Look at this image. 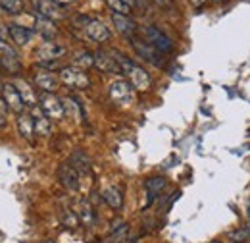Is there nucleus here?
<instances>
[{
    "label": "nucleus",
    "mask_w": 250,
    "mask_h": 243,
    "mask_svg": "<svg viewBox=\"0 0 250 243\" xmlns=\"http://www.w3.org/2000/svg\"><path fill=\"white\" fill-rule=\"evenodd\" d=\"M18 131L23 139H27L29 143H33V135H35V122L29 112H21L18 114Z\"/></svg>",
    "instance_id": "18"
},
{
    "label": "nucleus",
    "mask_w": 250,
    "mask_h": 243,
    "mask_svg": "<svg viewBox=\"0 0 250 243\" xmlns=\"http://www.w3.org/2000/svg\"><path fill=\"white\" fill-rule=\"evenodd\" d=\"M35 31H37L39 35H42L46 41H50V39H54V37L58 35V29H56L54 22L48 20V18H42V16H39V14H35Z\"/></svg>",
    "instance_id": "17"
},
{
    "label": "nucleus",
    "mask_w": 250,
    "mask_h": 243,
    "mask_svg": "<svg viewBox=\"0 0 250 243\" xmlns=\"http://www.w3.org/2000/svg\"><path fill=\"white\" fill-rule=\"evenodd\" d=\"M0 8L8 14H21L23 12V0H0Z\"/></svg>",
    "instance_id": "26"
},
{
    "label": "nucleus",
    "mask_w": 250,
    "mask_h": 243,
    "mask_svg": "<svg viewBox=\"0 0 250 243\" xmlns=\"http://www.w3.org/2000/svg\"><path fill=\"white\" fill-rule=\"evenodd\" d=\"M65 54V47L58 45V43H42L39 49H37V58L39 62H50V60H58L60 56Z\"/></svg>",
    "instance_id": "11"
},
{
    "label": "nucleus",
    "mask_w": 250,
    "mask_h": 243,
    "mask_svg": "<svg viewBox=\"0 0 250 243\" xmlns=\"http://www.w3.org/2000/svg\"><path fill=\"white\" fill-rule=\"evenodd\" d=\"M247 213H249V218H250V201H249V205H247Z\"/></svg>",
    "instance_id": "35"
},
{
    "label": "nucleus",
    "mask_w": 250,
    "mask_h": 243,
    "mask_svg": "<svg viewBox=\"0 0 250 243\" xmlns=\"http://www.w3.org/2000/svg\"><path fill=\"white\" fill-rule=\"evenodd\" d=\"M94 66L104 72V73H122L120 70V64L116 60L114 52H106V50H98L94 54Z\"/></svg>",
    "instance_id": "10"
},
{
    "label": "nucleus",
    "mask_w": 250,
    "mask_h": 243,
    "mask_svg": "<svg viewBox=\"0 0 250 243\" xmlns=\"http://www.w3.org/2000/svg\"><path fill=\"white\" fill-rule=\"evenodd\" d=\"M250 240V226H245V228H239L231 234V242L233 243H245Z\"/></svg>",
    "instance_id": "28"
},
{
    "label": "nucleus",
    "mask_w": 250,
    "mask_h": 243,
    "mask_svg": "<svg viewBox=\"0 0 250 243\" xmlns=\"http://www.w3.org/2000/svg\"><path fill=\"white\" fill-rule=\"evenodd\" d=\"M31 116H33V122H35V133H37V135H41V137H48V135H50V131H52L50 118L41 110V106L31 108Z\"/></svg>",
    "instance_id": "13"
},
{
    "label": "nucleus",
    "mask_w": 250,
    "mask_h": 243,
    "mask_svg": "<svg viewBox=\"0 0 250 243\" xmlns=\"http://www.w3.org/2000/svg\"><path fill=\"white\" fill-rule=\"evenodd\" d=\"M2 98H4V102L8 104V108H10L12 112H16V114L25 112V108H27L25 102H23V98H21V95L16 89L14 83H4V85H2Z\"/></svg>",
    "instance_id": "9"
},
{
    "label": "nucleus",
    "mask_w": 250,
    "mask_h": 243,
    "mask_svg": "<svg viewBox=\"0 0 250 243\" xmlns=\"http://www.w3.org/2000/svg\"><path fill=\"white\" fill-rule=\"evenodd\" d=\"M14 85H16V89L20 91V95H21L25 106H27V108H35V106H37V95H35L31 85H29L25 79H16Z\"/></svg>",
    "instance_id": "19"
},
{
    "label": "nucleus",
    "mask_w": 250,
    "mask_h": 243,
    "mask_svg": "<svg viewBox=\"0 0 250 243\" xmlns=\"http://www.w3.org/2000/svg\"><path fill=\"white\" fill-rule=\"evenodd\" d=\"M106 4H108V8L112 10V12H118V14H125V16H129V6L124 4L122 0H104Z\"/></svg>",
    "instance_id": "29"
},
{
    "label": "nucleus",
    "mask_w": 250,
    "mask_h": 243,
    "mask_svg": "<svg viewBox=\"0 0 250 243\" xmlns=\"http://www.w3.org/2000/svg\"><path fill=\"white\" fill-rule=\"evenodd\" d=\"M8 104L4 102V98H0V127L6 125V114H8Z\"/></svg>",
    "instance_id": "30"
},
{
    "label": "nucleus",
    "mask_w": 250,
    "mask_h": 243,
    "mask_svg": "<svg viewBox=\"0 0 250 243\" xmlns=\"http://www.w3.org/2000/svg\"><path fill=\"white\" fill-rule=\"evenodd\" d=\"M145 37H146V43L152 45L158 52L162 54H167V52H173V41L154 25H148L145 27Z\"/></svg>",
    "instance_id": "5"
},
{
    "label": "nucleus",
    "mask_w": 250,
    "mask_h": 243,
    "mask_svg": "<svg viewBox=\"0 0 250 243\" xmlns=\"http://www.w3.org/2000/svg\"><path fill=\"white\" fill-rule=\"evenodd\" d=\"M35 85L41 89L42 93H54L60 85V75H56L54 72L50 70H44V68H39L35 72Z\"/></svg>",
    "instance_id": "7"
},
{
    "label": "nucleus",
    "mask_w": 250,
    "mask_h": 243,
    "mask_svg": "<svg viewBox=\"0 0 250 243\" xmlns=\"http://www.w3.org/2000/svg\"><path fill=\"white\" fill-rule=\"evenodd\" d=\"M8 33H10L12 41H14L18 47H25V45L31 41V37H33V31L31 29H27V27H21V25H16V24L8 25Z\"/></svg>",
    "instance_id": "20"
},
{
    "label": "nucleus",
    "mask_w": 250,
    "mask_h": 243,
    "mask_svg": "<svg viewBox=\"0 0 250 243\" xmlns=\"http://www.w3.org/2000/svg\"><path fill=\"white\" fill-rule=\"evenodd\" d=\"M60 81L67 87H73V89H87L91 79L87 75L85 70L77 68V66H65L60 70Z\"/></svg>",
    "instance_id": "2"
},
{
    "label": "nucleus",
    "mask_w": 250,
    "mask_h": 243,
    "mask_svg": "<svg viewBox=\"0 0 250 243\" xmlns=\"http://www.w3.org/2000/svg\"><path fill=\"white\" fill-rule=\"evenodd\" d=\"M204 2H206V0H192V4H194V6H196V8H198V6H202V4H204Z\"/></svg>",
    "instance_id": "31"
},
{
    "label": "nucleus",
    "mask_w": 250,
    "mask_h": 243,
    "mask_svg": "<svg viewBox=\"0 0 250 243\" xmlns=\"http://www.w3.org/2000/svg\"><path fill=\"white\" fill-rule=\"evenodd\" d=\"M122 2H124V4H127V6H129V8H131V6H133V4H135V0H122Z\"/></svg>",
    "instance_id": "33"
},
{
    "label": "nucleus",
    "mask_w": 250,
    "mask_h": 243,
    "mask_svg": "<svg viewBox=\"0 0 250 243\" xmlns=\"http://www.w3.org/2000/svg\"><path fill=\"white\" fill-rule=\"evenodd\" d=\"M102 201H104L110 209L120 211V209L124 207V193H122V189H120V187H116V185L106 187V189L102 191Z\"/></svg>",
    "instance_id": "16"
},
{
    "label": "nucleus",
    "mask_w": 250,
    "mask_h": 243,
    "mask_svg": "<svg viewBox=\"0 0 250 243\" xmlns=\"http://www.w3.org/2000/svg\"><path fill=\"white\" fill-rule=\"evenodd\" d=\"M62 224L65 228H69V230H75L79 224H81V220H79V216L77 213H73V211H63L62 213Z\"/></svg>",
    "instance_id": "27"
},
{
    "label": "nucleus",
    "mask_w": 250,
    "mask_h": 243,
    "mask_svg": "<svg viewBox=\"0 0 250 243\" xmlns=\"http://www.w3.org/2000/svg\"><path fill=\"white\" fill-rule=\"evenodd\" d=\"M108 91H110L112 100L118 102V104H122V106H129V104H133V100H135V87H133L129 81H125V79L114 81Z\"/></svg>",
    "instance_id": "4"
},
{
    "label": "nucleus",
    "mask_w": 250,
    "mask_h": 243,
    "mask_svg": "<svg viewBox=\"0 0 250 243\" xmlns=\"http://www.w3.org/2000/svg\"><path fill=\"white\" fill-rule=\"evenodd\" d=\"M33 6L37 10L39 16L48 18V20H63L65 18V8L62 4L54 2V0H33Z\"/></svg>",
    "instance_id": "6"
},
{
    "label": "nucleus",
    "mask_w": 250,
    "mask_h": 243,
    "mask_svg": "<svg viewBox=\"0 0 250 243\" xmlns=\"http://www.w3.org/2000/svg\"><path fill=\"white\" fill-rule=\"evenodd\" d=\"M2 66H4V64H2V60H0V72H2Z\"/></svg>",
    "instance_id": "37"
},
{
    "label": "nucleus",
    "mask_w": 250,
    "mask_h": 243,
    "mask_svg": "<svg viewBox=\"0 0 250 243\" xmlns=\"http://www.w3.org/2000/svg\"><path fill=\"white\" fill-rule=\"evenodd\" d=\"M210 243H221V242H218V240H214V242H210Z\"/></svg>",
    "instance_id": "38"
},
{
    "label": "nucleus",
    "mask_w": 250,
    "mask_h": 243,
    "mask_svg": "<svg viewBox=\"0 0 250 243\" xmlns=\"http://www.w3.org/2000/svg\"><path fill=\"white\" fill-rule=\"evenodd\" d=\"M73 66L85 70V68H91L94 66V54H91L89 50H79L73 54Z\"/></svg>",
    "instance_id": "25"
},
{
    "label": "nucleus",
    "mask_w": 250,
    "mask_h": 243,
    "mask_svg": "<svg viewBox=\"0 0 250 243\" xmlns=\"http://www.w3.org/2000/svg\"><path fill=\"white\" fill-rule=\"evenodd\" d=\"M145 187H146V191H148V203H146V207H148V205L154 203V199H156L158 195L166 189V178H162V176L150 178V180L145 182Z\"/></svg>",
    "instance_id": "21"
},
{
    "label": "nucleus",
    "mask_w": 250,
    "mask_h": 243,
    "mask_svg": "<svg viewBox=\"0 0 250 243\" xmlns=\"http://www.w3.org/2000/svg\"><path fill=\"white\" fill-rule=\"evenodd\" d=\"M112 22H114L116 29L120 31L124 37H131V39H133V35H135V31H137V25H135V22H133L129 16L112 12Z\"/></svg>",
    "instance_id": "15"
},
{
    "label": "nucleus",
    "mask_w": 250,
    "mask_h": 243,
    "mask_svg": "<svg viewBox=\"0 0 250 243\" xmlns=\"http://www.w3.org/2000/svg\"><path fill=\"white\" fill-rule=\"evenodd\" d=\"M112 52H114L116 60H118V64H120L122 73L129 77V83L135 87V91H148L150 85H152L150 73H148L145 68L137 66L133 60H129L127 56H124L122 52H118V50H112Z\"/></svg>",
    "instance_id": "1"
},
{
    "label": "nucleus",
    "mask_w": 250,
    "mask_h": 243,
    "mask_svg": "<svg viewBox=\"0 0 250 243\" xmlns=\"http://www.w3.org/2000/svg\"><path fill=\"white\" fill-rule=\"evenodd\" d=\"M69 164H71L77 172H83V174L91 172V158H89L83 151L71 152V156H69Z\"/></svg>",
    "instance_id": "23"
},
{
    "label": "nucleus",
    "mask_w": 250,
    "mask_h": 243,
    "mask_svg": "<svg viewBox=\"0 0 250 243\" xmlns=\"http://www.w3.org/2000/svg\"><path fill=\"white\" fill-rule=\"evenodd\" d=\"M79 220H81V224H85V226H93L94 224V213H93V207H91V203L87 201V199H83L81 203H79Z\"/></svg>",
    "instance_id": "24"
},
{
    "label": "nucleus",
    "mask_w": 250,
    "mask_h": 243,
    "mask_svg": "<svg viewBox=\"0 0 250 243\" xmlns=\"http://www.w3.org/2000/svg\"><path fill=\"white\" fill-rule=\"evenodd\" d=\"M0 54L6 58V68L8 70H18L20 68V64H18V52L10 47V43H6V39H2L0 37Z\"/></svg>",
    "instance_id": "22"
},
{
    "label": "nucleus",
    "mask_w": 250,
    "mask_h": 243,
    "mask_svg": "<svg viewBox=\"0 0 250 243\" xmlns=\"http://www.w3.org/2000/svg\"><path fill=\"white\" fill-rule=\"evenodd\" d=\"M102 243H116V240H104Z\"/></svg>",
    "instance_id": "34"
},
{
    "label": "nucleus",
    "mask_w": 250,
    "mask_h": 243,
    "mask_svg": "<svg viewBox=\"0 0 250 243\" xmlns=\"http://www.w3.org/2000/svg\"><path fill=\"white\" fill-rule=\"evenodd\" d=\"M58 180L62 183L65 189L69 191H77L79 189V172L67 162V164H62L58 168Z\"/></svg>",
    "instance_id": "12"
},
{
    "label": "nucleus",
    "mask_w": 250,
    "mask_h": 243,
    "mask_svg": "<svg viewBox=\"0 0 250 243\" xmlns=\"http://www.w3.org/2000/svg\"><path fill=\"white\" fill-rule=\"evenodd\" d=\"M85 33H87L89 39H93L94 43H106L110 39L108 27L102 22H98V20H89L85 24Z\"/></svg>",
    "instance_id": "14"
},
{
    "label": "nucleus",
    "mask_w": 250,
    "mask_h": 243,
    "mask_svg": "<svg viewBox=\"0 0 250 243\" xmlns=\"http://www.w3.org/2000/svg\"><path fill=\"white\" fill-rule=\"evenodd\" d=\"M39 106L41 110L50 118V120H62L65 116V108H63L62 98H58L54 93H42L39 98Z\"/></svg>",
    "instance_id": "3"
},
{
    "label": "nucleus",
    "mask_w": 250,
    "mask_h": 243,
    "mask_svg": "<svg viewBox=\"0 0 250 243\" xmlns=\"http://www.w3.org/2000/svg\"><path fill=\"white\" fill-rule=\"evenodd\" d=\"M41 243H56V242H52V240H44V242H41Z\"/></svg>",
    "instance_id": "36"
},
{
    "label": "nucleus",
    "mask_w": 250,
    "mask_h": 243,
    "mask_svg": "<svg viewBox=\"0 0 250 243\" xmlns=\"http://www.w3.org/2000/svg\"><path fill=\"white\" fill-rule=\"evenodd\" d=\"M131 45H133V49H135V52H137L139 58L150 62L152 66H162L164 64L162 52H158L152 45H148L145 41H139V39H131Z\"/></svg>",
    "instance_id": "8"
},
{
    "label": "nucleus",
    "mask_w": 250,
    "mask_h": 243,
    "mask_svg": "<svg viewBox=\"0 0 250 243\" xmlns=\"http://www.w3.org/2000/svg\"><path fill=\"white\" fill-rule=\"evenodd\" d=\"M54 2H58V4H69V2H75V0H54Z\"/></svg>",
    "instance_id": "32"
}]
</instances>
